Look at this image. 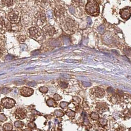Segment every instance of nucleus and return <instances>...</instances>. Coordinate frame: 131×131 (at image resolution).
I'll return each mask as SVG.
<instances>
[{
  "label": "nucleus",
  "instance_id": "obj_1",
  "mask_svg": "<svg viewBox=\"0 0 131 131\" xmlns=\"http://www.w3.org/2000/svg\"><path fill=\"white\" fill-rule=\"evenodd\" d=\"M86 10L89 13L94 14L99 11V6L95 1L90 0L86 6Z\"/></svg>",
  "mask_w": 131,
  "mask_h": 131
},
{
  "label": "nucleus",
  "instance_id": "obj_2",
  "mask_svg": "<svg viewBox=\"0 0 131 131\" xmlns=\"http://www.w3.org/2000/svg\"><path fill=\"white\" fill-rule=\"evenodd\" d=\"M7 18L9 21L12 22H17L19 19V13L15 11H12L8 14Z\"/></svg>",
  "mask_w": 131,
  "mask_h": 131
},
{
  "label": "nucleus",
  "instance_id": "obj_3",
  "mask_svg": "<svg viewBox=\"0 0 131 131\" xmlns=\"http://www.w3.org/2000/svg\"><path fill=\"white\" fill-rule=\"evenodd\" d=\"M29 31L31 37L34 39H37L41 36L39 30L37 28H31L30 29Z\"/></svg>",
  "mask_w": 131,
  "mask_h": 131
},
{
  "label": "nucleus",
  "instance_id": "obj_4",
  "mask_svg": "<svg viewBox=\"0 0 131 131\" xmlns=\"http://www.w3.org/2000/svg\"><path fill=\"white\" fill-rule=\"evenodd\" d=\"M131 8L129 9L125 8L120 10V15L122 18L125 19H128L130 18L131 16Z\"/></svg>",
  "mask_w": 131,
  "mask_h": 131
},
{
  "label": "nucleus",
  "instance_id": "obj_5",
  "mask_svg": "<svg viewBox=\"0 0 131 131\" xmlns=\"http://www.w3.org/2000/svg\"><path fill=\"white\" fill-rule=\"evenodd\" d=\"M43 30L45 35H48V36H52L54 32V28L52 27L49 26H47L46 27H44Z\"/></svg>",
  "mask_w": 131,
  "mask_h": 131
},
{
  "label": "nucleus",
  "instance_id": "obj_6",
  "mask_svg": "<svg viewBox=\"0 0 131 131\" xmlns=\"http://www.w3.org/2000/svg\"><path fill=\"white\" fill-rule=\"evenodd\" d=\"M2 2L4 5L7 6H12L13 4V0H2Z\"/></svg>",
  "mask_w": 131,
  "mask_h": 131
},
{
  "label": "nucleus",
  "instance_id": "obj_7",
  "mask_svg": "<svg viewBox=\"0 0 131 131\" xmlns=\"http://www.w3.org/2000/svg\"><path fill=\"white\" fill-rule=\"evenodd\" d=\"M5 26V22L2 19H0V28H2Z\"/></svg>",
  "mask_w": 131,
  "mask_h": 131
},
{
  "label": "nucleus",
  "instance_id": "obj_8",
  "mask_svg": "<svg viewBox=\"0 0 131 131\" xmlns=\"http://www.w3.org/2000/svg\"><path fill=\"white\" fill-rule=\"evenodd\" d=\"M98 30H99V31L101 33H103V31H104V26L103 25H101V26H100L98 28Z\"/></svg>",
  "mask_w": 131,
  "mask_h": 131
},
{
  "label": "nucleus",
  "instance_id": "obj_9",
  "mask_svg": "<svg viewBox=\"0 0 131 131\" xmlns=\"http://www.w3.org/2000/svg\"><path fill=\"white\" fill-rule=\"evenodd\" d=\"M88 23L89 25H90L91 24H92V20L90 17L88 18Z\"/></svg>",
  "mask_w": 131,
  "mask_h": 131
},
{
  "label": "nucleus",
  "instance_id": "obj_10",
  "mask_svg": "<svg viewBox=\"0 0 131 131\" xmlns=\"http://www.w3.org/2000/svg\"><path fill=\"white\" fill-rule=\"evenodd\" d=\"M3 52V49L2 47L1 46V44H0V54H2Z\"/></svg>",
  "mask_w": 131,
  "mask_h": 131
},
{
  "label": "nucleus",
  "instance_id": "obj_11",
  "mask_svg": "<svg viewBox=\"0 0 131 131\" xmlns=\"http://www.w3.org/2000/svg\"><path fill=\"white\" fill-rule=\"evenodd\" d=\"M21 1H22V0H21Z\"/></svg>",
  "mask_w": 131,
  "mask_h": 131
}]
</instances>
